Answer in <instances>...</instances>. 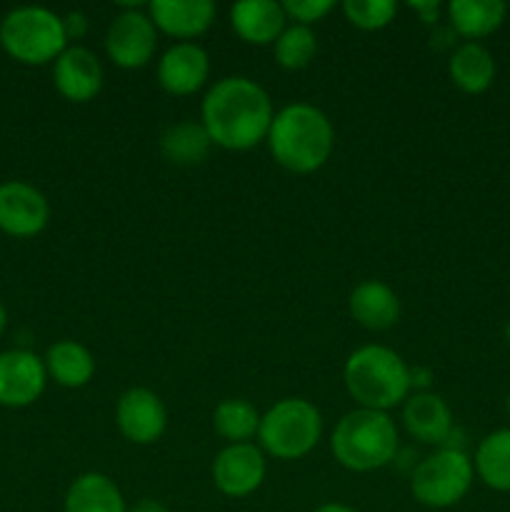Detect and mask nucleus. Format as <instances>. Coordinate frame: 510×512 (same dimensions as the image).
<instances>
[{
	"instance_id": "obj_1",
	"label": "nucleus",
	"mask_w": 510,
	"mask_h": 512,
	"mask_svg": "<svg viewBox=\"0 0 510 512\" xmlns=\"http://www.w3.org/2000/svg\"><path fill=\"white\" fill-rule=\"evenodd\" d=\"M273 118V103L263 85L245 75H228L205 93L200 123L210 143L243 153L265 143Z\"/></svg>"
},
{
	"instance_id": "obj_2",
	"label": "nucleus",
	"mask_w": 510,
	"mask_h": 512,
	"mask_svg": "<svg viewBox=\"0 0 510 512\" xmlns=\"http://www.w3.org/2000/svg\"><path fill=\"white\" fill-rule=\"evenodd\" d=\"M265 143L280 168L295 175H310L330 160L335 130L320 108L293 103L275 113Z\"/></svg>"
},
{
	"instance_id": "obj_3",
	"label": "nucleus",
	"mask_w": 510,
	"mask_h": 512,
	"mask_svg": "<svg viewBox=\"0 0 510 512\" xmlns=\"http://www.w3.org/2000/svg\"><path fill=\"white\" fill-rule=\"evenodd\" d=\"M345 388L358 408L388 413L395 405L405 403L413 390V378L405 360L385 345H363L343 368Z\"/></svg>"
},
{
	"instance_id": "obj_4",
	"label": "nucleus",
	"mask_w": 510,
	"mask_h": 512,
	"mask_svg": "<svg viewBox=\"0 0 510 512\" xmlns=\"http://www.w3.org/2000/svg\"><path fill=\"white\" fill-rule=\"evenodd\" d=\"M330 450L345 470L373 473L385 468L398 453V428L388 413L355 408L335 425Z\"/></svg>"
},
{
	"instance_id": "obj_5",
	"label": "nucleus",
	"mask_w": 510,
	"mask_h": 512,
	"mask_svg": "<svg viewBox=\"0 0 510 512\" xmlns=\"http://www.w3.org/2000/svg\"><path fill=\"white\" fill-rule=\"evenodd\" d=\"M0 45L13 60L23 65L55 63L68 48L63 18L38 5H23L5 13L0 20Z\"/></svg>"
},
{
	"instance_id": "obj_6",
	"label": "nucleus",
	"mask_w": 510,
	"mask_h": 512,
	"mask_svg": "<svg viewBox=\"0 0 510 512\" xmlns=\"http://www.w3.org/2000/svg\"><path fill=\"white\" fill-rule=\"evenodd\" d=\"M323 435V415L310 400L283 398L260 418V450L275 460H300L313 453Z\"/></svg>"
},
{
	"instance_id": "obj_7",
	"label": "nucleus",
	"mask_w": 510,
	"mask_h": 512,
	"mask_svg": "<svg viewBox=\"0 0 510 512\" xmlns=\"http://www.w3.org/2000/svg\"><path fill=\"white\" fill-rule=\"evenodd\" d=\"M475 480L473 458L460 448H440L420 460L410 478V493L420 505L445 510L458 505L470 493Z\"/></svg>"
},
{
	"instance_id": "obj_8",
	"label": "nucleus",
	"mask_w": 510,
	"mask_h": 512,
	"mask_svg": "<svg viewBox=\"0 0 510 512\" xmlns=\"http://www.w3.org/2000/svg\"><path fill=\"white\" fill-rule=\"evenodd\" d=\"M158 48V30L148 13L138 5H128L113 18L105 33V53L118 68L138 70L153 60Z\"/></svg>"
},
{
	"instance_id": "obj_9",
	"label": "nucleus",
	"mask_w": 510,
	"mask_h": 512,
	"mask_svg": "<svg viewBox=\"0 0 510 512\" xmlns=\"http://www.w3.org/2000/svg\"><path fill=\"white\" fill-rule=\"evenodd\" d=\"M265 453L253 443L225 445L213 460V485L225 498H248L265 480Z\"/></svg>"
},
{
	"instance_id": "obj_10",
	"label": "nucleus",
	"mask_w": 510,
	"mask_h": 512,
	"mask_svg": "<svg viewBox=\"0 0 510 512\" xmlns=\"http://www.w3.org/2000/svg\"><path fill=\"white\" fill-rule=\"evenodd\" d=\"M115 425L130 443L153 445L168 428V410L153 390L130 388L115 405Z\"/></svg>"
},
{
	"instance_id": "obj_11",
	"label": "nucleus",
	"mask_w": 510,
	"mask_h": 512,
	"mask_svg": "<svg viewBox=\"0 0 510 512\" xmlns=\"http://www.w3.org/2000/svg\"><path fill=\"white\" fill-rule=\"evenodd\" d=\"M50 220L45 195L23 180L0 185V230L13 238H33L43 233Z\"/></svg>"
},
{
	"instance_id": "obj_12",
	"label": "nucleus",
	"mask_w": 510,
	"mask_h": 512,
	"mask_svg": "<svg viewBox=\"0 0 510 512\" xmlns=\"http://www.w3.org/2000/svg\"><path fill=\"white\" fill-rule=\"evenodd\" d=\"M48 370L43 358L30 350H5L0 353V405L3 408H28L43 395Z\"/></svg>"
},
{
	"instance_id": "obj_13",
	"label": "nucleus",
	"mask_w": 510,
	"mask_h": 512,
	"mask_svg": "<svg viewBox=\"0 0 510 512\" xmlns=\"http://www.w3.org/2000/svg\"><path fill=\"white\" fill-rule=\"evenodd\" d=\"M55 90L70 103H88L103 88V65L93 50L70 45L53 65Z\"/></svg>"
},
{
	"instance_id": "obj_14",
	"label": "nucleus",
	"mask_w": 510,
	"mask_h": 512,
	"mask_svg": "<svg viewBox=\"0 0 510 512\" xmlns=\"http://www.w3.org/2000/svg\"><path fill=\"white\" fill-rule=\"evenodd\" d=\"M210 75V55L198 43H175L160 55L158 83L170 95H193Z\"/></svg>"
},
{
	"instance_id": "obj_15",
	"label": "nucleus",
	"mask_w": 510,
	"mask_h": 512,
	"mask_svg": "<svg viewBox=\"0 0 510 512\" xmlns=\"http://www.w3.org/2000/svg\"><path fill=\"white\" fill-rule=\"evenodd\" d=\"M215 13L218 10L210 0H153L148 5L155 30L180 43H193V38L208 33L215 23Z\"/></svg>"
},
{
	"instance_id": "obj_16",
	"label": "nucleus",
	"mask_w": 510,
	"mask_h": 512,
	"mask_svg": "<svg viewBox=\"0 0 510 512\" xmlns=\"http://www.w3.org/2000/svg\"><path fill=\"white\" fill-rule=\"evenodd\" d=\"M403 425L420 443L445 445L453 435V413L440 395L420 390L403 403Z\"/></svg>"
},
{
	"instance_id": "obj_17",
	"label": "nucleus",
	"mask_w": 510,
	"mask_h": 512,
	"mask_svg": "<svg viewBox=\"0 0 510 512\" xmlns=\"http://www.w3.org/2000/svg\"><path fill=\"white\" fill-rule=\"evenodd\" d=\"M230 25L240 40L263 48V45H275L280 33L288 28V15L283 3L275 0H240L230 8Z\"/></svg>"
},
{
	"instance_id": "obj_18",
	"label": "nucleus",
	"mask_w": 510,
	"mask_h": 512,
	"mask_svg": "<svg viewBox=\"0 0 510 512\" xmlns=\"http://www.w3.org/2000/svg\"><path fill=\"white\" fill-rule=\"evenodd\" d=\"M350 318L365 330H388L398 323L400 318V300L390 285L380 280H363L355 285L348 298Z\"/></svg>"
},
{
	"instance_id": "obj_19",
	"label": "nucleus",
	"mask_w": 510,
	"mask_h": 512,
	"mask_svg": "<svg viewBox=\"0 0 510 512\" xmlns=\"http://www.w3.org/2000/svg\"><path fill=\"white\" fill-rule=\"evenodd\" d=\"M450 30L468 43L493 35L505 23L508 5L503 0H450L445 5Z\"/></svg>"
},
{
	"instance_id": "obj_20",
	"label": "nucleus",
	"mask_w": 510,
	"mask_h": 512,
	"mask_svg": "<svg viewBox=\"0 0 510 512\" xmlns=\"http://www.w3.org/2000/svg\"><path fill=\"white\" fill-rule=\"evenodd\" d=\"M495 58L485 45L463 43L453 50L448 60V75L458 90L468 95H480L493 85Z\"/></svg>"
},
{
	"instance_id": "obj_21",
	"label": "nucleus",
	"mask_w": 510,
	"mask_h": 512,
	"mask_svg": "<svg viewBox=\"0 0 510 512\" xmlns=\"http://www.w3.org/2000/svg\"><path fill=\"white\" fill-rule=\"evenodd\" d=\"M65 512H128L115 480L103 473H83L65 493Z\"/></svg>"
},
{
	"instance_id": "obj_22",
	"label": "nucleus",
	"mask_w": 510,
	"mask_h": 512,
	"mask_svg": "<svg viewBox=\"0 0 510 512\" xmlns=\"http://www.w3.org/2000/svg\"><path fill=\"white\" fill-rule=\"evenodd\" d=\"M45 370L48 378L63 388H85L95 375V358L78 340H58L45 353Z\"/></svg>"
},
{
	"instance_id": "obj_23",
	"label": "nucleus",
	"mask_w": 510,
	"mask_h": 512,
	"mask_svg": "<svg viewBox=\"0 0 510 512\" xmlns=\"http://www.w3.org/2000/svg\"><path fill=\"white\" fill-rule=\"evenodd\" d=\"M473 468L490 490L510 493V428H498L480 440Z\"/></svg>"
},
{
	"instance_id": "obj_24",
	"label": "nucleus",
	"mask_w": 510,
	"mask_h": 512,
	"mask_svg": "<svg viewBox=\"0 0 510 512\" xmlns=\"http://www.w3.org/2000/svg\"><path fill=\"white\" fill-rule=\"evenodd\" d=\"M210 138L205 133L203 123L183 120L175 123L160 135V153L173 165H198L208 158Z\"/></svg>"
},
{
	"instance_id": "obj_25",
	"label": "nucleus",
	"mask_w": 510,
	"mask_h": 512,
	"mask_svg": "<svg viewBox=\"0 0 510 512\" xmlns=\"http://www.w3.org/2000/svg\"><path fill=\"white\" fill-rule=\"evenodd\" d=\"M260 418L263 415L258 413V408L250 400L228 398L215 405L213 428L220 438L228 440V445L250 443L258 435Z\"/></svg>"
},
{
	"instance_id": "obj_26",
	"label": "nucleus",
	"mask_w": 510,
	"mask_h": 512,
	"mask_svg": "<svg viewBox=\"0 0 510 512\" xmlns=\"http://www.w3.org/2000/svg\"><path fill=\"white\" fill-rule=\"evenodd\" d=\"M275 63L285 70H303L308 68L310 60L315 58L318 50V38L305 25H288L275 40Z\"/></svg>"
},
{
	"instance_id": "obj_27",
	"label": "nucleus",
	"mask_w": 510,
	"mask_h": 512,
	"mask_svg": "<svg viewBox=\"0 0 510 512\" xmlns=\"http://www.w3.org/2000/svg\"><path fill=\"white\" fill-rule=\"evenodd\" d=\"M398 5L393 0H345L343 15L360 30H383L395 20Z\"/></svg>"
},
{
	"instance_id": "obj_28",
	"label": "nucleus",
	"mask_w": 510,
	"mask_h": 512,
	"mask_svg": "<svg viewBox=\"0 0 510 512\" xmlns=\"http://www.w3.org/2000/svg\"><path fill=\"white\" fill-rule=\"evenodd\" d=\"M333 8V0H288V3H283L288 20H293V25H305V28L323 20Z\"/></svg>"
},
{
	"instance_id": "obj_29",
	"label": "nucleus",
	"mask_w": 510,
	"mask_h": 512,
	"mask_svg": "<svg viewBox=\"0 0 510 512\" xmlns=\"http://www.w3.org/2000/svg\"><path fill=\"white\" fill-rule=\"evenodd\" d=\"M408 8L415 10L425 25H438L440 13H443L440 3H435V0H410Z\"/></svg>"
},
{
	"instance_id": "obj_30",
	"label": "nucleus",
	"mask_w": 510,
	"mask_h": 512,
	"mask_svg": "<svg viewBox=\"0 0 510 512\" xmlns=\"http://www.w3.org/2000/svg\"><path fill=\"white\" fill-rule=\"evenodd\" d=\"M63 28H65V35H68V40H80L85 35V30H88V18L75 10V13L65 15Z\"/></svg>"
},
{
	"instance_id": "obj_31",
	"label": "nucleus",
	"mask_w": 510,
	"mask_h": 512,
	"mask_svg": "<svg viewBox=\"0 0 510 512\" xmlns=\"http://www.w3.org/2000/svg\"><path fill=\"white\" fill-rule=\"evenodd\" d=\"M128 512H170L168 508H165L160 500H153V498H143L138 500V503L133 505V508H128Z\"/></svg>"
},
{
	"instance_id": "obj_32",
	"label": "nucleus",
	"mask_w": 510,
	"mask_h": 512,
	"mask_svg": "<svg viewBox=\"0 0 510 512\" xmlns=\"http://www.w3.org/2000/svg\"><path fill=\"white\" fill-rule=\"evenodd\" d=\"M410 378H413V388H423V393H425V388L430 385V370L415 368V370H410Z\"/></svg>"
},
{
	"instance_id": "obj_33",
	"label": "nucleus",
	"mask_w": 510,
	"mask_h": 512,
	"mask_svg": "<svg viewBox=\"0 0 510 512\" xmlns=\"http://www.w3.org/2000/svg\"><path fill=\"white\" fill-rule=\"evenodd\" d=\"M313 512H358V510L350 508V505H343V503H325V505H320V508H315Z\"/></svg>"
},
{
	"instance_id": "obj_34",
	"label": "nucleus",
	"mask_w": 510,
	"mask_h": 512,
	"mask_svg": "<svg viewBox=\"0 0 510 512\" xmlns=\"http://www.w3.org/2000/svg\"><path fill=\"white\" fill-rule=\"evenodd\" d=\"M5 325H8V313H5L3 303H0V335L5 333Z\"/></svg>"
},
{
	"instance_id": "obj_35",
	"label": "nucleus",
	"mask_w": 510,
	"mask_h": 512,
	"mask_svg": "<svg viewBox=\"0 0 510 512\" xmlns=\"http://www.w3.org/2000/svg\"><path fill=\"white\" fill-rule=\"evenodd\" d=\"M505 410H508V415H510V393H508V398H505Z\"/></svg>"
},
{
	"instance_id": "obj_36",
	"label": "nucleus",
	"mask_w": 510,
	"mask_h": 512,
	"mask_svg": "<svg viewBox=\"0 0 510 512\" xmlns=\"http://www.w3.org/2000/svg\"><path fill=\"white\" fill-rule=\"evenodd\" d=\"M505 338L510 340V325H508V328H505Z\"/></svg>"
}]
</instances>
